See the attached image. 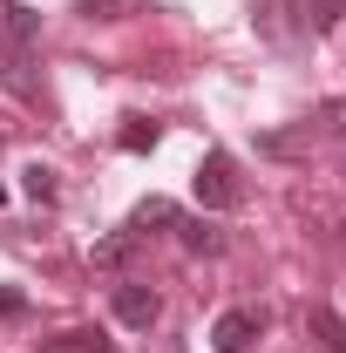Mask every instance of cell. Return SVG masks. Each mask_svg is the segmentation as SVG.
I'll return each instance as SVG.
<instances>
[{"mask_svg": "<svg viewBox=\"0 0 346 353\" xmlns=\"http://www.w3.org/2000/svg\"><path fill=\"white\" fill-rule=\"evenodd\" d=\"M116 319H123L130 333H150V326L163 319V299H156L150 285H136V279H123V285H116Z\"/></svg>", "mask_w": 346, "mask_h": 353, "instance_id": "3", "label": "cell"}, {"mask_svg": "<svg viewBox=\"0 0 346 353\" xmlns=\"http://www.w3.org/2000/svg\"><path fill=\"white\" fill-rule=\"evenodd\" d=\"M156 123H150V116H123V136H116V143H123V150H130V157H143V150H156Z\"/></svg>", "mask_w": 346, "mask_h": 353, "instance_id": "9", "label": "cell"}, {"mask_svg": "<svg viewBox=\"0 0 346 353\" xmlns=\"http://www.w3.org/2000/svg\"><path fill=\"white\" fill-rule=\"evenodd\" d=\"M176 231H183V252H204V259H211V252H224V238H217L204 218H176Z\"/></svg>", "mask_w": 346, "mask_h": 353, "instance_id": "10", "label": "cell"}, {"mask_svg": "<svg viewBox=\"0 0 346 353\" xmlns=\"http://www.w3.org/2000/svg\"><path fill=\"white\" fill-rule=\"evenodd\" d=\"M170 224H176V204H170V197H143V204L130 211V231H136V238H143V231H170Z\"/></svg>", "mask_w": 346, "mask_h": 353, "instance_id": "5", "label": "cell"}, {"mask_svg": "<svg viewBox=\"0 0 346 353\" xmlns=\"http://www.w3.org/2000/svg\"><path fill=\"white\" fill-rule=\"evenodd\" d=\"M190 190H197L204 211H231V204H238V163H231L224 150H204L197 170H190Z\"/></svg>", "mask_w": 346, "mask_h": 353, "instance_id": "1", "label": "cell"}, {"mask_svg": "<svg viewBox=\"0 0 346 353\" xmlns=\"http://www.w3.org/2000/svg\"><path fill=\"white\" fill-rule=\"evenodd\" d=\"M82 14L88 21H116V0H82Z\"/></svg>", "mask_w": 346, "mask_h": 353, "instance_id": "14", "label": "cell"}, {"mask_svg": "<svg viewBox=\"0 0 346 353\" xmlns=\"http://www.w3.org/2000/svg\"><path fill=\"white\" fill-rule=\"evenodd\" d=\"M319 130H326V136H346V102H319Z\"/></svg>", "mask_w": 346, "mask_h": 353, "instance_id": "12", "label": "cell"}, {"mask_svg": "<svg viewBox=\"0 0 346 353\" xmlns=\"http://www.w3.org/2000/svg\"><path fill=\"white\" fill-rule=\"evenodd\" d=\"M130 245H136V231H130V224H123V231H109V238L95 245V265H102V272H116V265L130 259Z\"/></svg>", "mask_w": 346, "mask_h": 353, "instance_id": "11", "label": "cell"}, {"mask_svg": "<svg viewBox=\"0 0 346 353\" xmlns=\"http://www.w3.org/2000/svg\"><path fill=\"white\" fill-rule=\"evenodd\" d=\"M28 312V292L21 285H0V319H21Z\"/></svg>", "mask_w": 346, "mask_h": 353, "instance_id": "13", "label": "cell"}, {"mask_svg": "<svg viewBox=\"0 0 346 353\" xmlns=\"http://www.w3.org/2000/svg\"><path fill=\"white\" fill-rule=\"evenodd\" d=\"M0 204H7V190H0Z\"/></svg>", "mask_w": 346, "mask_h": 353, "instance_id": "15", "label": "cell"}, {"mask_svg": "<svg viewBox=\"0 0 346 353\" xmlns=\"http://www.w3.org/2000/svg\"><path fill=\"white\" fill-rule=\"evenodd\" d=\"M34 353H109V340H102L95 326H68V333H54V340H41Z\"/></svg>", "mask_w": 346, "mask_h": 353, "instance_id": "4", "label": "cell"}, {"mask_svg": "<svg viewBox=\"0 0 346 353\" xmlns=\"http://www.w3.org/2000/svg\"><path fill=\"white\" fill-rule=\"evenodd\" d=\"M292 7H299V0H265L258 14H252V21H258L265 34H272V41H285V34H299L305 21H292Z\"/></svg>", "mask_w": 346, "mask_h": 353, "instance_id": "6", "label": "cell"}, {"mask_svg": "<svg viewBox=\"0 0 346 353\" xmlns=\"http://www.w3.org/2000/svg\"><path fill=\"white\" fill-rule=\"evenodd\" d=\"M305 326L319 333V347H326V353H346V319H340L333 306H312V319H305Z\"/></svg>", "mask_w": 346, "mask_h": 353, "instance_id": "8", "label": "cell"}, {"mask_svg": "<svg viewBox=\"0 0 346 353\" xmlns=\"http://www.w3.org/2000/svg\"><path fill=\"white\" fill-rule=\"evenodd\" d=\"M265 326H272V319H265L258 306H231V312H217L211 347H217V353H252V347L265 340Z\"/></svg>", "mask_w": 346, "mask_h": 353, "instance_id": "2", "label": "cell"}, {"mask_svg": "<svg viewBox=\"0 0 346 353\" xmlns=\"http://www.w3.org/2000/svg\"><path fill=\"white\" fill-rule=\"evenodd\" d=\"M21 197H28V204H54V197H61V176L48 170V163H28V170H21Z\"/></svg>", "mask_w": 346, "mask_h": 353, "instance_id": "7", "label": "cell"}]
</instances>
